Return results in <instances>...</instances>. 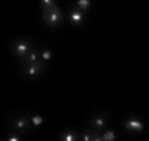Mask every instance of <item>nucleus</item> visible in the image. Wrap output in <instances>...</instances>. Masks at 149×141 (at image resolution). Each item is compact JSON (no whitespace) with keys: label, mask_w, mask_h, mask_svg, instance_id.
<instances>
[{"label":"nucleus","mask_w":149,"mask_h":141,"mask_svg":"<svg viewBox=\"0 0 149 141\" xmlns=\"http://www.w3.org/2000/svg\"><path fill=\"white\" fill-rule=\"evenodd\" d=\"M42 20L50 28H58L63 24V13L58 6L49 9H42Z\"/></svg>","instance_id":"nucleus-1"},{"label":"nucleus","mask_w":149,"mask_h":141,"mask_svg":"<svg viewBox=\"0 0 149 141\" xmlns=\"http://www.w3.org/2000/svg\"><path fill=\"white\" fill-rule=\"evenodd\" d=\"M33 49V45L28 38H17L12 42V53L20 59H24L25 56Z\"/></svg>","instance_id":"nucleus-2"},{"label":"nucleus","mask_w":149,"mask_h":141,"mask_svg":"<svg viewBox=\"0 0 149 141\" xmlns=\"http://www.w3.org/2000/svg\"><path fill=\"white\" fill-rule=\"evenodd\" d=\"M12 128L19 133H25L32 128L31 117L26 115H19L15 116L12 120Z\"/></svg>","instance_id":"nucleus-3"},{"label":"nucleus","mask_w":149,"mask_h":141,"mask_svg":"<svg viewBox=\"0 0 149 141\" xmlns=\"http://www.w3.org/2000/svg\"><path fill=\"white\" fill-rule=\"evenodd\" d=\"M45 71V65L38 61V62H32V63H24V75L28 78H37V76L42 75Z\"/></svg>","instance_id":"nucleus-4"},{"label":"nucleus","mask_w":149,"mask_h":141,"mask_svg":"<svg viewBox=\"0 0 149 141\" xmlns=\"http://www.w3.org/2000/svg\"><path fill=\"white\" fill-rule=\"evenodd\" d=\"M124 128H125L128 132H132V133H140L143 132L144 129V123L141 122L139 117H128L125 119V122H124Z\"/></svg>","instance_id":"nucleus-5"},{"label":"nucleus","mask_w":149,"mask_h":141,"mask_svg":"<svg viewBox=\"0 0 149 141\" xmlns=\"http://www.w3.org/2000/svg\"><path fill=\"white\" fill-rule=\"evenodd\" d=\"M88 124H90V128H94L96 131H102L104 129V127L107 124V116H106V113H95L90 119Z\"/></svg>","instance_id":"nucleus-6"},{"label":"nucleus","mask_w":149,"mask_h":141,"mask_svg":"<svg viewBox=\"0 0 149 141\" xmlns=\"http://www.w3.org/2000/svg\"><path fill=\"white\" fill-rule=\"evenodd\" d=\"M83 20H84V12L79 11L78 8H74L69 12V21H70L73 25L79 26L83 24Z\"/></svg>","instance_id":"nucleus-7"},{"label":"nucleus","mask_w":149,"mask_h":141,"mask_svg":"<svg viewBox=\"0 0 149 141\" xmlns=\"http://www.w3.org/2000/svg\"><path fill=\"white\" fill-rule=\"evenodd\" d=\"M79 140L82 141H102L100 138V133L98 132L94 128H90V129H86L84 132H82L79 135Z\"/></svg>","instance_id":"nucleus-8"},{"label":"nucleus","mask_w":149,"mask_h":141,"mask_svg":"<svg viewBox=\"0 0 149 141\" xmlns=\"http://www.w3.org/2000/svg\"><path fill=\"white\" fill-rule=\"evenodd\" d=\"M59 140L61 141H77V140H79V133L74 129H65L62 132Z\"/></svg>","instance_id":"nucleus-9"},{"label":"nucleus","mask_w":149,"mask_h":141,"mask_svg":"<svg viewBox=\"0 0 149 141\" xmlns=\"http://www.w3.org/2000/svg\"><path fill=\"white\" fill-rule=\"evenodd\" d=\"M23 61H24V63L38 62V61H41V58H40V51L37 50V49H34V48H33L28 54H26L25 58H24Z\"/></svg>","instance_id":"nucleus-10"},{"label":"nucleus","mask_w":149,"mask_h":141,"mask_svg":"<svg viewBox=\"0 0 149 141\" xmlns=\"http://www.w3.org/2000/svg\"><path fill=\"white\" fill-rule=\"evenodd\" d=\"M75 6L79 11L87 12L91 7V0H75Z\"/></svg>","instance_id":"nucleus-11"},{"label":"nucleus","mask_w":149,"mask_h":141,"mask_svg":"<svg viewBox=\"0 0 149 141\" xmlns=\"http://www.w3.org/2000/svg\"><path fill=\"white\" fill-rule=\"evenodd\" d=\"M29 117H31L32 127H40L45 122V119L42 117L41 115H38V113H32V115H29Z\"/></svg>","instance_id":"nucleus-12"},{"label":"nucleus","mask_w":149,"mask_h":141,"mask_svg":"<svg viewBox=\"0 0 149 141\" xmlns=\"http://www.w3.org/2000/svg\"><path fill=\"white\" fill-rule=\"evenodd\" d=\"M100 138H102V141H115L116 133L112 129H107V131H104L103 133H100Z\"/></svg>","instance_id":"nucleus-13"},{"label":"nucleus","mask_w":149,"mask_h":141,"mask_svg":"<svg viewBox=\"0 0 149 141\" xmlns=\"http://www.w3.org/2000/svg\"><path fill=\"white\" fill-rule=\"evenodd\" d=\"M52 57H53V51H52L50 49H44V50L40 51V58H41V61H44V62L50 61Z\"/></svg>","instance_id":"nucleus-14"},{"label":"nucleus","mask_w":149,"mask_h":141,"mask_svg":"<svg viewBox=\"0 0 149 141\" xmlns=\"http://www.w3.org/2000/svg\"><path fill=\"white\" fill-rule=\"evenodd\" d=\"M41 9H49L57 6V0H40Z\"/></svg>","instance_id":"nucleus-15"},{"label":"nucleus","mask_w":149,"mask_h":141,"mask_svg":"<svg viewBox=\"0 0 149 141\" xmlns=\"http://www.w3.org/2000/svg\"><path fill=\"white\" fill-rule=\"evenodd\" d=\"M7 141H20L21 140V136L19 135L17 132H9L8 135H7Z\"/></svg>","instance_id":"nucleus-16"}]
</instances>
